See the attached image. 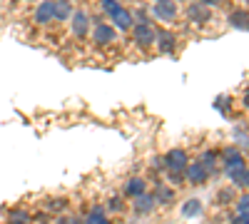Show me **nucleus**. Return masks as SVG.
Listing matches in <instances>:
<instances>
[{
    "mask_svg": "<svg viewBox=\"0 0 249 224\" xmlns=\"http://www.w3.org/2000/svg\"><path fill=\"white\" fill-rule=\"evenodd\" d=\"M162 165H164V170H170V172H182L187 167V152L184 150H170L167 155H164Z\"/></svg>",
    "mask_w": 249,
    "mask_h": 224,
    "instance_id": "f257e3e1",
    "label": "nucleus"
},
{
    "mask_svg": "<svg viewBox=\"0 0 249 224\" xmlns=\"http://www.w3.org/2000/svg\"><path fill=\"white\" fill-rule=\"evenodd\" d=\"M132 30H135V43L140 48H150L155 43V30L150 23H137V25H132Z\"/></svg>",
    "mask_w": 249,
    "mask_h": 224,
    "instance_id": "f03ea898",
    "label": "nucleus"
},
{
    "mask_svg": "<svg viewBox=\"0 0 249 224\" xmlns=\"http://www.w3.org/2000/svg\"><path fill=\"white\" fill-rule=\"evenodd\" d=\"M155 43L160 45V52L172 55L175 48H177V37H175V33H170V30H160V33H155Z\"/></svg>",
    "mask_w": 249,
    "mask_h": 224,
    "instance_id": "7ed1b4c3",
    "label": "nucleus"
},
{
    "mask_svg": "<svg viewBox=\"0 0 249 224\" xmlns=\"http://www.w3.org/2000/svg\"><path fill=\"white\" fill-rule=\"evenodd\" d=\"M152 13H155V17L170 23V20H175V15H177V5H175V0H157Z\"/></svg>",
    "mask_w": 249,
    "mask_h": 224,
    "instance_id": "20e7f679",
    "label": "nucleus"
},
{
    "mask_svg": "<svg viewBox=\"0 0 249 224\" xmlns=\"http://www.w3.org/2000/svg\"><path fill=\"white\" fill-rule=\"evenodd\" d=\"M227 174L232 177V182L237 187H242V190H247V185H249V172H247V165L242 162V165H237V167H232V170H227Z\"/></svg>",
    "mask_w": 249,
    "mask_h": 224,
    "instance_id": "39448f33",
    "label": "nucleus"
},
{
    "mask_svg": "<svg viewBox=\"0 0 249 224\" xmlns=\"http://www.w3.org/2000/svg\"><path fill=\"white\" fill-rule=\"evenodd\" d=\"M184 170H187V179H190L192 185H202V182L207 179V174H210L202 162H197V165H187Z\"/></svg>",
    "mask_w": 249,
    "mask_h": 224,
    "instance_id": "423d86ee",
    "label": "nucleus"
},
{
    "mask_svg": "<svg viewBox=\"0 0 249 224\" xmlns=\"http://www.w3.org/2000/svg\"><path fill=\"white\" fill-rule=\"evenodd\" d=\"M88 30H90V17H88V13H82V10L75 13V15H72V33L82 37V35H88Z\"/></svg>",
    "mask_w": 249,
    "mask_h": 224,
    "instance_id": "0eeeda50",
    "label": "nucleus"
},
{
    "mask_svg": "<svg viewBox=\"0 0 249 224\" xmlns=\"http://www.w3.org/2000/svg\"><path fill=\"white\" fill-rule=\"evenodd\" d=\"M222 159H224V172H227V170H232V167H237V165H242V162H244V157H242V152H239L237 147H227V150L222 152Z\"/></svg>",
    "mask_w": 249,
    "mask_h": 224,
    "instance_id": "6e6552de",
    "label": "nucleus"
},
{
    "mask_svg": "<svg viewBox=\"0 0 249 224\" xmlns=\"http://www.w3.org/2000/svg\"><path fill=\"white\" fill-rule=\"evenodd\" d=\"M155 202H157V199H155L152 194H144V192H142L140 197H135V212H137V214H150V212L155 209Z\"/></svg>",
    "mask_w": 249,
    "mask_h": 224,
    "instance_id": "1a4fd4ad",
    "label": "nucleus"
},
{
    "mask_svg": "<svg viewBox=\"0 0 249 224\" xmlns=\"http://www.w3.org/2000/svg\"><path fill=\"white\" fill-rule=\"evenodd\" d=\"M92 37H95V43H97V45H107V43H112V40H115V28L100 23V25L95 28Z\"/></svg>",
    "mask_w": 249,
    "mask_h": 224,
    "instance_id": "9d476101",
    "label": "nucleus"
},
{
    "mask_svg": "<svg viewBox=\"0 0 249 224\" xmlns=\"http://www.w3.org/2000/svg\"><path fill=\"white\" fill-rule=\"evenodd\" d=\"M187 15H190L192 23H207V20H210V8L202 5V3H195V5L187 8Z\"/></svg>",
    "mask_w": 249,
    "mask_h": 224,
    "instance_id": "9b49d317",
    "label": "nucleus"
},
{
    "mask_svg": "<svg viewBox=\"0 0 249 224\" xmlns=\"http://www.w3.org/2000/svg\"><path fill=\"white\" fill-rule=\"evenodd\" d=\"M112 23H115V28H120V30H130V28H132V15L124 10V8H117V10L112 13Z\"/></svg>",
    "mask_w": 249,
    "mask_h": 224,
    "instance_id": "f8f14e48",
    "label": "nucleus"
},
{
    "mask_svg": "<svg viewBox=\"0 0 249 224\" xmlns=\"http://www.w3.org/2000/svg\"><path fill=\"white\" fill-rule=\"evenodd\" d=\"M53 17H55L53 0H45V3H40V8L35 10V20H37V23H50Z\"/></svg>",
    "mask_w": 249,
    "mask_h": 224,
    "instance_id": "ddd939ff",
    "label": "nucleus"
},
{
    "mask_svg": "<svg viewBox=\"0 0 249 224\" xmlns=\"http://www.w3.org/2000/svg\"><path fill=\"white\" fill-rule=\"evenodd\" d=\"M230 25H232V28H237V30H247V25H249L247 10H234V13L230 15Z\"/></svg>",
    "mask_w": 249,
    "mask_h": 224,
    "instance_id": "4468645a",
    "label": "nucleus"
},
{
    "mask_svg": "<svg viewBox=\"0 0 249 224\" xmlns=\"http://www.w3.org/2000/svg\"><path fill=\"white\" fill-rule=\"evenodd\" d=\"M53 8H55V17L57 20H68L72 15V5L68 3V0H57V3H53Z\"/></svg>",
    "mask_w": 249,
    "mask_h": 224,
    "instance_id": "2eb2a0df",
    "label": "nucleus"
},
{
    "mask_svg": "<svg viewBox=\"0 0 249 224\" xmlns=\"http://www.w3.org/2000/svg\"><path fill=\"white\" fill-rule=\"evenodd\" d=\"M124 192H127L130 197H140V194L144 192V179H137V177L130 179V182H127V187H124Z\"/></svg>",
    "mask_w": 249,
    "mask_h": 224,
    "instance_id": "dca6fc26",
    "label": "nucleus"
},
{
    "mask_svg": "<svg viewBox=\"0 0 249 224\" xmlns=\"http://www.w3.org/2000/svg\"><path fill=\"white\" fill-rule=\"evenodd\" d=\"M184 217H195V214H199L202 212V205H199V199H190V202H187V205H184Z\"/></svg>",
    "mask_w": 249,
    "mask_h": 224,
    "instance_id": "f3484780",
    "label": "nucleus"
},
{
    "mask_svg": "<svg viewBox=\"0 0 249 224\" xmlns=\"http://www.w3.org/2000/svg\"><path fill=\"white\" fill-rule=\"evenodd\" d=\"M85 224H107V217L102 214V209H92L90 217L85 219Z\"/></svg>",
    "mask_w": 249,
    "mask_h": 224,
    "instance_id": "a211bd4d",
    "label": "nucleus"
},
{
    "mask_svg": "<svg viewBox=\"0 0 249 224\" xmlns=\"http://www.w3.org/2000/svg\"><path fill=\"white\" fill-rule=\"evenodd\" d=\"M199 162L207 167V172H210V170H214V165H217V155H214V152H204Z\"/></svg>",
    "mask_w": 249,
    "mask_h": 224,
    "instance_id": "6ab92c4d",
    "label": "nucleus"
},
{
    "mask_svg": "<svg viewBox=\"0 0 249 224\" xmlns=\"http://www.w3.org/2000/svg\"><path fill=\"white\" fill-rule=\"evenodd\" d=\"M100 8L105 10L107 15H112V13L120 8V0H100Z\"/></svg>",
    "mask_w": 249,
    "mask_h": 224,
    "instance_id": "aec40b11",
    "label": "nucleus"
},
{
    "mask_svg": "<svg viewBox=\"0 0 249 224\" xmlns=\"http://www.w3.org/2000/svg\"><path fill=\"white\" fill-rule=\"evenodd\" d=\"M155 199H160V202H164V205H167V202H172V190H167V187H160Z\"/></svg>",
    "mask_w": 249,
    "mask_h": 224,
    "instance_id": "412c9836",
    "label": "nucleus"
},
{
    "mask_svg": "<svg viewBox=\"0 0 249 224\" xmlns=\"http://www.w3.org/2000/svg\"><path fill=\"white\" fill-rule=\"evenodd\" d=\"M110 209H112V212H120V209H122V199L112 197V199H110Z\"/></svg>",
    "mask_w": 249,
    "mask_h": 224,
    "instance_id": "4be33fe9",
    "label": "nucleus"
},
{
    "mask_svg": "<svg viewBox=\"0 0 249 224\" xmlns=\"http://www.w3.org/2000/svg\"><path fill=\"white\" fill-rule=\"evenodd\" d=\"M247 205H249V197L244 194V197L239 199V207H237V209H239V214H247Z\"/></svg>",
    "mask_w": 249,
    "mask_h": 224,
    "instance_id": "5701e85b",
    "label": "nucleus"
},
{
    "mask_svg": "<svg viewBox=\"0 0 249 224\" xmlns=\"http://www.w3.org/2000/svg\"><path fill=\"white\" fill-rule=\"evenodd\" d=\"M170 179H172V185H179V182H182V172H170Z\"/></svg>",
    "mask_w": 249,
    "mask_h": 224,
    "instance_id": "b1692460",
    "label": "nucleus"
},
{
    "mask_svg": "<svg viewBox=\"0 0 249 224\" xmlns=\"http://www.w3.org/2000/svg\"><path fill=\"white\" fill-rule=\"evenodd\" d=\"M137 23H150V20H147V13H144V10H137Z\"/></svg>",
    "mask_w": 249,
    "mask_h": 224,
    "instance_id": "393cba45",
    "label": "nucleus"
},
{
    "mask_svg": "<svg viewBox=\"0 0 249 224\" xmlns=\"http://www.w3.org/2000/svg\"><path fill=\"white\" fill-rule=\"evenodd\" d=\"M232 224H249V219H247V214H239V217H237Z\"/></svg>",
    "mask_w": 249,
    "mask_h": 224,
    "instance_id": "a878e982",
    "label": "nucleus"
},
{
    "mask_svg": "<svg viewBox=\"0 0 249 224\" xmlns=\"http://www.w3.org/2000/svg\"><path fill=\"white\" fill-rule=\"evenodd\" d=\"M230 197H232V192L227 190V192H222V194H219V202H227V199H230Z\"/></svg>",
    "mask_w": 249,
    "mask_h": 224,
    "instance_id": "bb28decb",
    "label": "nucleus"
},
{
    "mask_svg": "<svg viewBox=\"0 0 249 224\" xmlns=\"http://www.w3.org/2000/svg\"><path fill=\"white\" fill-rule=\"evenodd\" d=\"M199 3H202V5H217L219 0H199Z\"/></svg>",
    "mask_w": 249,
    "mask_h": 224,
    "instance_id": "cd10ccee",
    "label": "nucleus"
}]
</instances>
